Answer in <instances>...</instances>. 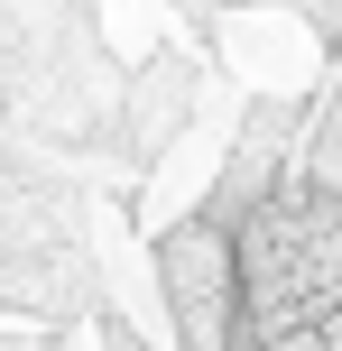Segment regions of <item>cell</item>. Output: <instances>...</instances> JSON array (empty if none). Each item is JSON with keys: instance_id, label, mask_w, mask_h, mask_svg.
<instances>
[{"instance_id": "obj_1", "label": "cell", "mask_w": 342, "mask_h": 351, "mask_svg": "<svg viewBox=\"0 0 342 351\" xmlns=\"http://www.w3.org/2000/svg\"><path fill=\"white\" fill-rule=\"evenodd\" d=\"M241 342L250 351H342V194L269 185L232 231Z\"/></svg>"}, {"instance_id": "obj_2", "label": "cell", "mask_w": 342, "mask_h": 351, "mask_svg": "<svg viewBox=\"0 0 342 351\" xmlns=\"http://www.w3.org/2000/svg\"><path fill=\"white\" fill-rule=\"evenodd\" d=\"M158 278H167V305H176L185 351H232L241 342V259H232V231H213V222L167 231Z\"/></svg>"}]
</instances>
